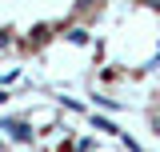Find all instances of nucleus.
<instances>
[{
  "label": "nucleus",
  "mask_w": 160,
  "mask_h": 152,
  "mask_svg": "<svg viewBox=\"0 0 160 152\" xmlns=\"http://www.w3.org/2000/svg\"><path fill=\"white\" fill-rule=\"evenodd\" d=\"M0 128H4V132H12V140H20V144H24V140H32V128H28L24 120H4Z\"/></svg>",
  "instance_id": "nucleus-1"
},
{
  "label": "nucleus",
  "mask_w": 160,
  "mask_h": 152,
  "mask_svg": "<svg viewBox=\"0 0 160 152\" xmlns=\"http://www.w3.org/2000/svg\"><path fill=\"white\" fill-rule=\"evenodd\" d=\"M44 40H48V28H44V24H40V28H32V44H44Z\"/></svg>",
  "instance_id": "nucleus-2"
},
{
  "label": "nucleus",
  "mask_w": 160,
  "mask_h": 152,
  "mask_svg": "<svg viewBox=\"0 0 160 152\" xmlns=\"http://www.w3.org/2000/svg\"><path fill=\"white\" fill-rule=\"evenodd\" d=\"M68 40H76V44H84V40H88V32H84V28H72V32H68Z\"/></svg>",
  "instance_id": "nucleus-4"
},
{
  "label": "nucleus",
  "mask_w": 160,
  "mask_h": 152,
  "mask_svg": "<svg viewBox=\"0 0 160 152\" xmlns=\"http://www.w3.org/2000/svg\"><path fill=\"white\" fill-rule=\"evenodd\" d=\"M60 152H72V148H68V144H64V148H60Z\"/></svg>",
  "instance_id": "nucleus-5"
},
{
  "label": "nucleus",
  "mask_w": 160,
  "mask_h": 152,
  "mask_svg": "<svg viewBox=\"0 0 160 152\" xmlns=\"http://www.w3.org/2000/svg\"><path fill=\"white\" fill-rule=\"evenodd\" d=\"M96 128H100V132H116V124H112V120H104V116H96Z\"/></svg>",
  "instance_id": "nucleus-3"
}]
</instances>
